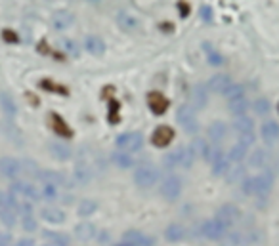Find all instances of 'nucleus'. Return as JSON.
<instances>
[{"mask_svg": "<svg viewBox=\"0 0 279 246\" xmlns=\"http://www.w3.org/2000/svg\"><path fill=\"white\" fill-rule=\"evenodd\" d=\"M249 99L245 95H241V97H235V99H230V111L235 115V117H241V115H245V111L249 109Z\"/></svg>", "mask_w": 279, "mask_h": 246, "instance_id": "34", "label": "nucleus"}, {"mask_svg": "<svg viewBox=\"0 0 279 246\" xmlns=\"http://www.w3.org/2000/svg\"><path fill=\"white\" fill-rule=\"evenodd\" d=\"M84 48H86L88 54H92L94 57H102L105 54V42L98 37H88L84 40Z\"/></svg>", "mask_w": 279, "mask_h": 246, "instance_id": "26", "label": "nucleus"}, {"mask_svg": "<svg viewBox=\"0 0 279 246\" xmlns=\"http://www.w3.org/2000/svg\"><path fill=\"white\" fill-rule=\"evenodd\" d=\"M19 212V202L14 193H0V220L6 227H14Z\"/></svg>", "mask_w": 279, "mask_h": 246, "instance_id": "2", "label": "nucleus"}, {"mask_svg": "<svg viewBox=\"0 0 279 246\" xmlns=\"http://www.w3.org/2000/svg\"><path fill=\"white\" fill-rule=\"evenodd\" d=\"M111 160L115 166L122 168V170H128V168L134 166V159H132V155L127 151H115L111 155Z\"/></svg>", "mask_w": 279, "mask_h": 246, "instance_id": "30", "label": "nucleus"}, {"mask_svg": "<svg viewBox=\"0 0 279 246\" xmlns=\"http://www.w3.org/2000/svg\"><path fill=\"white\" fill-rule=\"evenodd\" d=\"M64 48L67 50V54H71V56H77V54H79V46H77L75 40H64Z\"/></svg>", "mask_w": 279, "mask_h": 246, "instance_id": "44", "label": "nucleus"}, {"mask_svg": "<svg viewBox=\"0 0 279 246\" xmlns=\"http://www.w3.org/2000/svg\"><path fill=\"white\" fill-rule=\"evenodd\" d=\"M231 79L228 77V75H214L212 79L207 82V90L208 92H214V94H226L228 90L231 88Z\"/></svg>", "mask_w": 279, "mask_h": 246, "instance_id": "15", "label": "nucleus"}, {"mask_svg": "<svg viewBox=\"0 0 279 246\" xmlns=\"http://www.w3.org/2000/svg\"><path fill=\"white\" fill-rule=\"evenodd\" d=\"M0 128H2V132H4V135L8 137L10 142H14V143H21V142H23V139H21V132H19L16 126H14V122L4 120V122H0Z\"/></svg>", "mask_w": 279, "mask_h": 246, "instance_id": "32", "label": "nucleus"}, {"mask_svg": "<svg viewBox=\"0 0 279 246\" xmlns=\"http://www.w3.org/2000/svg\"><path fill=\"white\" fill-rule=\"evenodd\" d=\"M208 61H210L212 65H218V63H222V57L216 56V54H210V57H208Z\"/></svg>", "mask_w": 279, "mask_h": 246, "instance_id": "48", "label": "nucleus"}, {"mask_svg": "<svg viewBox=\"0 0 279 246\" xmlns=\"http://www.w3.org/2000/svg\"><path fill=\"white\" fill-rule=\"evenodd\" d=\"M207 97H208V90L207 86H195L193 88V94H192V109H203L207 105Z\"/></svg>", "mask_w": 279, "mask_h": 246, "instance_id": "29", "label": "nucleus"}, {"mask_svg": "<svg viewBox=\"0 0 279 246\" xmlns=\"http://www.w3.org/2000/svg\"><path fill=\"white\" fill-rule=\"evenodd\" d=\"M40 197H44L46 200L57 199V185H52V183H44V187H42V191H40Z\"/></svg>", "mask_w": 279, "mask_h": 246, "instance_id": "40", "label": "nucleus"}, {"mask_svg": "<svg viewBox=\"0 0 279 246\" xmlns=\"http://www.w3.org/2000/svg\"><path fill=\"white\" fill-rule=\"evenodd\" d=\"M157 182H159V170L153 166V164L144 162V164H140V166L136 168L134 183L138 185V187H142V189H149V187H153Z\"/></svg>", "mask_w": 279, "mask_h": 246, "instance_id": "5", "label": "nucleus"}, {"mask_svg": "<svg viewBox=\"0 0 279 246\" xmlns=\"http://www.w3.org/2000/svg\"><path fill=\"white\" fill-rule=\"evenodd\" d=\"M50 126H52V130H54L57 135H61V137H71L73 135L71 128L67 126V122H65L59 115H56V113L50 115Z\"/></svg>", "mask_w": 279, "mask_h": 246, "instance_id": "24", "label": "nucleus"}, {"mask_svg": "<svg viewBox=\"0 0 279 246\" xmlns=\"http://www.w3.org/2000/svg\"><path fill=\"white\" fill-rule=\"evenodd\" d=\"M147 107L153 115H163L168 109V99L161 92H149L147 94Z\"/></svg>", "mask_w": 279, "mask_h": 246, "instance_id": "16", "label": "nucleus"}, {"mask_svg": "<svg viewBox=\"0 0 279 246\" xmlns=\"http://www.w3.org/2000/svg\"><path fill=\"white\" fill-rule=\"evenodd\" d=\"M12 193H16V195H21L25 199L29 200H39L40 199V191L29 183L27 180H14L12 182Z\"/></svg>", "mask_w": 279, "mask_h": 246, "instance_id": "12", "label": "nucleus"}, {"mask_svg": "<svg viewBox=\"0 0 279 246\" xmlns=\"http://www.w3.org/2000/svg\"><path fill=\"white\" fill-rule=\"evenodd\" d=\"M50 155H52L56 160H61V162H64V160L71 159L73 151H71V147H69V145H65V143L52 142L50 143Z\"/></svg>", "mask_w": 279, "mask_h": 246, "instance_id": "25", "label": "nucleus"}, {"mask_svg": "<svg viewBox=\"0 0 279 246\" xmlns=\"http://www.w3.org/2000/svg\"><path fill=\"white\" fill-rule=\"evenodd\" d=\"M0 246H10V235L0 233Z\"/></svg>", "mask_w": 279, "mask_h": 246, "instance_id": "46", "label": "nucleus"}, {"mask_svg": "<svg viewBox=\"0 0 279 246\" xmlns=\"http://www.w3.org/2000/svg\"><path fill=\"white\" fill-rule=\"evenodd\" d=\"M21 225H23V229L29 231V233L37 231V220L33 218V214H23L21 216Z\"/></svg>", "mask_w": 279, "mask_h": 246, "instance_id": "41", "label": "nucleus"}, {"mask_svg": "<svg viewBox=\"0 0 279 246\" xmlns=\"http://www.w3.org/2000/svg\"><path fill=\"white\" fill-rule=\"evenodd\" d=\"M172 139H174V130H172L170 126H167V124L157 126L155 130H153L151 143L155 145V147H159V149H163V147H168V145L172 143Z\"/></svg>", "mask_w": 279, "mask_h": 246, "instance_id": "14", "label": "nucleus"}, {"mask_svg": "<svg viewBox=\"0 0 279 246\" xmlns=\"http://www.w3.org/2000/svg\"><path fill=\"white\" fill-rule=\"evenodd\" d=\"M216 220L222 222L226 227H231L241 220V210L237 206H233V204H224V206L218 208Z\"/></svg>", "mask_w": 279, "mask_h": 246, "instance_id": "11", "label": "nucleus"}, {"mask_svg": "<svg viewBox=\"0 0 279 246\" xmlns=\"http://www.w3.org/2000/svg\"><path fill=\"white\" fill-rule=\"evenodd\" d=\"M260 134L266 143H275L279 139V124L275 120H266L260 126Z\"/></svg>", "mask_w": 279, "mask_h": 246, "instance_id": "21", "label": "nucleus"}, {"mask_svg": "<svg viewBox=\"0 0 279 246\" xmlns=\"http://www.w3.org/2000/svg\"><path fill=\"white\" fill-rule=\"evenodd\" d=\"M40 180L44 183H52V185H65V175L56 172V170H42Z\"/></svg>", "mask_w": 279, "mask_h": 246, "instance_id": "33", "label": "nucleus"}, {"mask_svg": "<svg viewBox=\"0 0 279 246\" xmlns=\"http://www.w3.org/2000/svg\"><path fill=\"white\" fill-rule=\"evenodd\" d=\"M75 237L79 238V240H82V242L92 240V238L96 237V227H94V223H88V222L79 223V225L75 227Z\"/></svg>", "mask_w": 279, "mask_h": 246, "instance_id": "27", "label": "nucleus"}, {"mask_svg": "<svg viewBox=\"0 0 279 246\" xmlns=\"http://www.w3.org/2000/svg\"><path fill=\"white\" fill-rule=\"evenodd\" d=\"M201 17H203V21H207V23L212 21V14H210V8H208V6H203V8H201Z\"/></svg>", "mask_w": 279, "mask_h": 246, "instance_id": "45", "label": "nucleus"}, {"mask_svg": "<svg viewBox=\"0 0 279 246\" xmlns=\"http://www.w3.org/2000/svg\"><path fill=\"white\" fill-rule=\"evenodd\" d=\"M96 210H98V202H96V200L84 199L79 204V216H82V218H88V216H92L94 212H96Z\"/></svg>", "mask_w": 279, "mask_h": 246, "instance_id": "38", "label": "nucleus"}, {"mask_svg": "<svg viewBox=\"0 0 279 246\" xmlns=\"http://www.w3.org/2000/svg\"><path fill=\"white\" fill-rule=\"evenodd\" d=\"M233 128H235V132H237V137H239V142L243 145H247L251 147L256 139V134H255V122L251 117L247 115H241L237 119L233 120Z\"/></svg>", "mask_w": 279, "mask_h": 246, "instance_id": "4", "label": "nucleus"}, {"mask_svg": "<svg viewBox=\"0 0 279 246\" xmlns=\"http://www.w3.org/2000/svg\"><path fill=\"white\" fill-rule=\"evenodd\" d=\"M44 238L48 240L52 246H69V237L64 233H56V231H44Z\"/></svg>", "mask_w": 279, "mask_h": 246, "instance_id": "35", "label": "nucleus"}, {"mask_svg": "<svg viewBox=\"0 0 279 246\" xmlns=\"http://www.w3.org/2000/svg\"><path fill=\"white\" fill-rule=\"evenodd\" d=\"M210 164H212V174L214 175H224L228 174V170L231 168L230 157L222 151V149H210Z\"/></svg>", "mask_w": 279, "mask_h": 246, "instance_id": "9", "label": "nucleus"}, {"mask_svg": "<svg viewBox=\"0 0 279 246\" xmlns=\"http://www.w3.org/2000/svg\"><path fill=\"white\" fill-rule=\"evenodd\" d=\"M226 225L222 222H218V220H208L201 225V233H203V237L208 238V240H220V238L226 237Z\"/></svg>", "mask_w": 279, "mask_h": 246, "instance_id": "10", "label": "nucleus"}, {"mask_svg": "<svg viewBox=\"0 0 279 246\" xmlns=\"http://www.w3.org/2000/svg\"><path fill=\"white\" fill-rule=\"evenodd\" d=\"M247 153H249V147L239 142V143H235V145L231 147L230 153H228V157H230L231 162H235V164H237V162H241V160L247 157Z\"/></svg>", "mask_w": 279, "mask_h": 246, "instance_id": "36", "label": "nucleus"}, {"mask_svg": "<svg viewBox=\"0 0 279 246\" xmlns=\"http://www.w3.org/2000/svg\"><path fill=\"white\" fill-rule=\"evenodd\" d=\"M165 238H167L168 242H180L185 238V227L180 225V223H170L165 231Z\"/></svg>", "mask_w": 279, "mask_h": 246, "instance_id": "28", "label": "nucleus"}, {"mask_svg": "<svg viewBox=\"0 0 279 246\" xmlns=\"http://www.w3.org/2000/svg\"><path fill=\"white\" fill-rule=\"evenodd\" d=\"M117 147L120 151H127V153H138L142 147H144V137L140 132H127V134H120L117 137Z\"/></svg>", "mask_w": 279, "mask_h": 246, "instance_id": "8", "label": "nucleus"}, {"mask_svg": "<svg viewBox=\"0 0 279 246\" xmlns=\"http://www.w3.org/2000/svg\"><path fill=\"white\" fill-rule=\"evenodd\" d=\"M273 185V175L271 174H260V175H253V178H243V193L249 197H262L268 195Z\"/></svg>", "mask_w": 279, "mask_h": 246, "instance_id": "1", "label": "nucleus"}, {"mask_svg": "<svg viewBox=\"0 0 279 246\" xmlns=\"http://www.w3.org/2000/svg\"><path fill=\"white\" fill-rule=\"evenodd\" d=\"M117 25H119L122 31H138V29H140V21H138L132 14L125 12V10L117 12Z\"/></svg>", "mask_w": 279, "mask_h": 246, "instance_id": "22", "label": "nucleus"}, {"mask_svg": "<svg viewBox=\"0 0 279 246\" xmlns=\"http://www.w3.org/2000/svg\"><path fill=\"white\" fill-rule=\"evenodd\" d=\"M86 2H90V4H98V2H102V0H86Z\"/></svg>", "mask_w": 279, "mask_h": 246, "instance_id": "50", "label": "nucleus"}, {"mask_svg": "<svg viewBox=\"0 0 279 246\" xmlns=\"http://www.w3.org/2000/svg\"><path fill=\"white\" fill-rule=\"evenodd\" d=\"M0 174L4 175L6 180H17L21 174V162L14 157H2L0 159Z\"/></svg>", "mask_w": 279, "mask_h": 246, "instance_id": "13", "label": "nucleus"}, {"mask_svg": "<svg viewBox=\"0 0 279 246\" xmlns=\"http://www.w3.org/2000/svg\"><path fill=\"white\" fill-rule=\"evenodd\" d=\"M195 160V153H193L192 145L190 147H178L174 151H170L165 157V166L167 168H190Z\"/></svg>", "mask_w": 279, "mask_h": 246, "instance_id": "3", "label": "nucleus"}, {"mask_svg": "<svg viewBox=\"0 0 279 246\" xmlns=\"http://www.w3.org/2000/svg\"><path fill=\"white\" fill-rule=\"evenodd\" d=\"M226 95H228L230 99L241 97V95H245V86H241V84H231V88L226 92Z\"/></svg>", "mask_w": 279, "mask_h": 246, "instance_id": "42", "label": "nucleus"}, {"mask_svg": "<svg viewBox=\"0 0 279 246\" xmlns=\"http://www.w3.org/2000/svg\"><path fill=\"white\" fill-rule=\"evenodd\" d=\"M122 240L132 246H153V238H149L147 235H144V233H140V231L136 229L127 231L122 235Z\"/></svg>", "mask_w": 279, "mask_h": 246, "instance_id": "19", "label": "nucleus"}, {"mask_svg": "<svg viewBox=\"0 0 279 246\" xmlns=\"http://www.w3.org/2000/svg\"><path fill=\"white\" fill-rule=\"evenodd\" d=\"M176 120H178V124L183 128L185 134L195 135L199 132V122L195 119V111L192 109V105H180V107L176 109Z\"/></svg>", "mask_w": 279, "mask_h": 246, "instance_id": "6", "label": "nucleus"}, {"mask_svg": "<svg viewBox=\"0 0 279 246\" xmlns=\"http://www.w3.org/2000/svg\"><path fill=\"white\" fill-rule=\"evenodd\" d=\"M21 172H25L27 175H31L33 180H40V170L39 166H37V162H33V160H23L21 162Z\"/></svg>", "mask_w": 279, "mask_h": 246, "instance_id": "39", "label": "nucleus"}, {"mask_svg": "<svg viewBox=\"0 0 279 246\" xmlns=\"http://www.w3.org/2000/svg\"><path fill=\"white\" fill-rule=\"evenodd\" d=\"M255 111L258 115H266V113H270V103H268V99H258L255 103Z\"/></svg>", "mask_w": 279, "mask_h": 246, "instance_id": "43", "label": "nucleus"}, {"mask_svg": "<svg viewBox=\"0 0 279 246\" xmlns=\"http://www.w3.org/2000/svg\"><path fill=\"white\" fill-rule=\"evenodd\" d=\"M16 246H35V242H33L31 238H21V240H17Z\"/></svg>", "mask_w": 279, "mask_h": 246, "instance_id": "47", "label": "nucleus"}, {"mask_svg": "<svg viewBox=\"0 0 279 246\" xmlns=\"http://www.w3.org/2000/svg\"><path fill=\"white\" fill-rule=\"evenodd\" d=\"M0 109H2V113H4L8 119H14L17 115L16 99H14V95L10 94V92H6V90L0 92Z\"/></svg>", "mask_w": 279, "mask_h": 246, "instance_id": "18", "label": "nucleus"}, {"mask_svg": "<svg viewBox=\"0 0 279 246\" xmlns=\"http://www.w3.org/2000/svg\"><path fill=\"white\" fill-rule=\"evenodd\" d=\"M75 21V17H73L71 12H67V10H57L56 14L52 16V27L56 29V31H65V29H69Z\"/></svg>", "mask_w": 279, "mask_h": 246, "instance_id": "17", "label": "nucleus"}, {"mask_svg": "<svg viewBox=\"0 0 279 246\" xmlns=\"http://www.w3.org/2000/svg\"><path fill=\"white\" fill-rule=\"evenodd\" d=\"M44 246H52V244H44Z\"/></svg>", "mask_w": 279, "mask_h": 246, "instance_id": "51", "label": "nucleus"}, {"mask_svg": "<svg viewBox=\"0 0 279 246\" xmlns=\"http://www.w3.org/2000/svg\"><path fill=\"white\" fill-rule=\"evenodd\" d=\"M182 195V180L178 175H168L161 182V197L168 202H174Z\"/></svg>", "mask_w": 279, "mask_h": 246, "instance_id": "7", "label": "nucleus"}, {"mask_svg": "<svg viewBox=\"0 0 279 246\" xmlns=\"http://www.w3.org/2000/svg\"><path fill=\"white\" fill-rule=\"evenodd\" d=\"M40 218H42L44 222L52 223V225H57V223L65 222V212L61 208H56V206H44L40 210Z\"/></svg>", "mask_w": 279, "mask_h": 246, "instance_id": "20", "label": "nucleus"}, {"mask_svg": "<svg viewBox=\"0 0 279 246\" xmlns=\"http://www.w3.org/2000/svg\"><path fill=\"white\" fill-rule=\"evenodd\" d=\"M208 139L214 143H222L226 139V135H228V126H226V122H220V120H216L212 122L210 126H208Z\"/></svg>", "mask_w": 279, "mask_h": 246, "instance_id": "23", "label": "nucleus"}, {"mask_svg": "<svg viewBox=\"0 0 279 246\" xmlns=\"http://www.w3.org/2000/svg\"><path fill=\"white\" fill-rule=\"evenodd\" d=\"M115 246H132V244H128V242H125V240H122V242H117Z\"/></svg>", "mask_w": 279, "mask_h": 246, "instance_id": "49", "label": "nucleus"}, {"mask_svg": "<svg viewBox=\"0 0 279 246\" xmlns=\"http://www.w3.org/2000/svg\"><path fill=\"white\" fill-rule=\"evenodd\" d=\"M266 159H268V155L264 149H255V151H251V157H249V166L262 168L266 164Z\"/></svg>", "mask_w": 279, "mask_h": 246, "instance_id": "37", "label": "nucleus"}, {"mask_svg": "<svg viewBox=\"0 0 279 246\" xmlns=\"http://www.w3.org/2000/svg\"><path fill=\"white\" fill-rule=\"evenodd\" d=\"M277 111H279V105H277Z\"/></svg>", "mask_w": 279, "mask_h": 246, "instance_id": "52", "label": "nucleus"}, {"mask_svg": "<svg viewBox=\"0 0 279 246\" xmlns=\"http://www.w3.org/2000/svg\"><path fill=\"white\" fill-rule=\"evenodd\" d=\"M92 178H94V172H92L90 164H86V162H77V164H75V180H77V182L88 183Z\"/></svg>", "mask_w": 279, "mask_h": 246, "instance_id": "31", "label": "nucleus"}]
</instances>
